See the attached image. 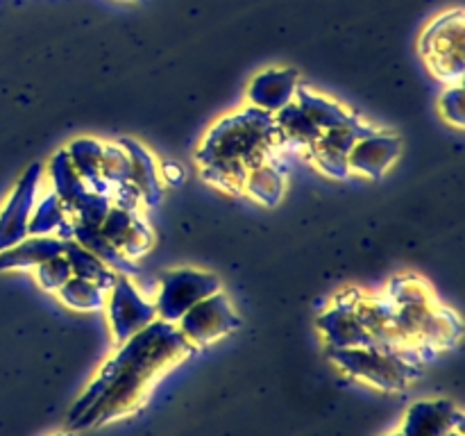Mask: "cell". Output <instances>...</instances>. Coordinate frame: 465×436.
<instances>
[{
	"label": "cell",
	"instance_id": "obj_12",
	"mask_svg": "<svg viewBox=\"0 0 465 436\" xmlns=\"http://www.w3.org/2000/svg\"><path fill=\"white\" fill-rule=\"evenodd\" d=\"M440 109H443L445 121H450L454 127H459V130H461V127H463V94H461V86H454V89L445 91L443 98H440Z\"/></svg>",
	"mask_w": 465,
	"mask_h": 436
},
{
	"label": "cell",
	"instance_id": "obj_2",
	"mask_svg": "<svg viewBox=\"0 0 465 436\" xmlns=\"http://www.w3.org/2000/svg\"><path fill=\"white\" fill-rule=\"evenodd\" d=\"M275 136L277 125L271 114L257 107L245 109L209 132L198 153L200 168L213 184L245 186L250 171L266 164Z\"/></svg>",
	"mask_w": 465,
	"mask_h": 436
},
{
	"label": "cell",
	"instance_id": "obj_14",
	"mask_svg": "<svg viewBox=\"0 0 465 436\" xmlns=\"http://www.w3.org/2000/svg\"><path fill=\"white\" fill-rule=\"evenodd\" d=\"M386 436H402V434H386Z\"/></svg>",
	"mask_w": 465,
	"mask_h": 436
},
{
	"label": "cell",
	"instance_id": "obj_9",
	"mask_svg": "<svg viewBox=\"0 0 465 436\" xmlns=\"http://www.w3.org/2000/svg\"><path fill=\"white\" fill-rule=\"evenodd\" d=\"M400 154V139L384 132H371V134L357 139L348 154V168L361 173L366 177H380L389 171L391 164Z\"/></svg>",
	"mask_w": 465,
	"mask_h": 436
},
{
	"label": "cell",
	"instance_id": "obj_1",
	"mask_svg": "<svg viewBox=\"0 0 465 436\" xmlns=\"http://www.w3.org/2000/svg\"><path fill=\"white\" fill-rule=\"evenodd\" d=\"M193 345L173 322L153 321L121 343V350L104 363L68 413L71 430H89L100 422L136 411L148 398L154 382L189 357Z\"/></svg>",
	"mask_w": 465,
	"mask_h": 436
},
{
	"label": "cell",
	"instance_id": "obj_13",
	"mask_svg": "<svg viewBox=\"0 0 465 436\" xmlns=\"http://www.w3.org/2000/svg\"><path fill=\"white\" fill-rule=\"evenodd\" d=\"M162 173H171V175H163V180H166L168 184H180V182L184 180V171H182V166H177V164L173 162H163Z\"/></svg>",
	"mask_w": 465,
	"mask_h": 436
},
{
	"label": "cell",
	"instance_id": "obj_10",
	"mask_svg": "<svg viewBox=\"0 0 465 436\" xmlns=\"http://www.w3.org/2000/svg\"><path fill=\"white\" fill-rule=\"evenodd\" d=\"M298 91V73L289 68H272L257 75L250 86V98L254 107L263 112H280L282 107L291 103V98Z\"/></svg>",
	"mask_w": 465,
	"mask_h": 436
},
{
	"label": "cell",
	"instance_id": "obj_6",
	"mask_svg": "<svg viewBox=\"0 0 465 436\" xmlns=\"http://www.w3.org/2000/svg\"><path fill=\"white\" fill-rule=\"evenodd\" d=\"M180 332L191 345H209L213 341L223 339L236 330L239 325V316L234 313L230 300L216 291V293L207 295L200 302H195L184 316L180 318Z\"/></svg>",
	"mask_w": 465,
	"mask_h": 436
},
{
	"label": "cell",
	"instance_id": "obj_11",
	"mask_svg": "<svg viewBox=\"0 0 465 436\" xmlns=\"http://www.w3.org/2000/svg\"><path fill=\"white\" fill-rule=\"evenodd\" d=\"M245 189L263 204H275L280 200L282 189H284V182H282V175L277 168L268 166V164H262L254 171H250L248 180H245Z\"/></svg>",
	"mask_w": 465,
	"mask_h": 436
},
{
	"label": "cell",
	"instance_id": "obj_5",
	"mask_svg": "<svg viewBox=\"0 0 465 436\" xmlns=\"http://www.w3.org/2000/svg\"><path fill=\"white\" fill-rule=\"evenodd\" d=\"M159 284L162 286H159V298L154 302V312H157L159 321L166 322H177L195 302L221 291L218 277L203 271H193V268L163 272Z\"/></svg>",
	"mask_w": 465,
	"mask_h": 436
},
{
	"label": "cell",
	"instance_id": "obj_3",
	"mask_svg": "<svg viewBox=\"0 0 465 436\" xmlns=\"http://www.w3.org/2000/svg\"><path fill=\"white\" fill-rule=\"evenodd\" d=\"M331 359L348 375L381 391H402L416 380L418 359L380 348H331Z\"/></svg>",
	"mask_w": 465,
	"mask_h": 436
},
{
	"label": "cell",
	"instance_id": "obj_8",
	"mask_svg": "<svg viewBox=\"0 0 465 436\" xmlns=\"http://www.w3.org/2000/svg\"><path fill=\"white\" fill-rule=\"evenodd\" d=\"M461 411L450 400H425L407 411L402 436H448L461 430Z\"/></svg>",
	"mask_w": 465,
	"mask_h": 436
},
{
	"label": "cell",
	"instance_id": "obj_15",
	"mask_svg": "<svg viewBox=\"0 0 465 436\" xmlns=\"http://www.w3.org/2000/svg\"><path fill=\"white\" fill-rule=\"evenodd\" d=\"M57 436H71V434H57Z\"/></svg>",
	"mask_w": 465,
	"mask_h": 436
},
{
	"label": "cell",
	"instance_id": "obj_4",
	"mask_svg": "<svg viewBox=\"0 0 465 436\" xmlns=\"http://www.w3.org/2000/svg\"><path fill=\"white\" fill-rule=\"evenodd\" d=\"M427 66L448 82H461L463 73V12L452 9L431 23L420 39Z\"/></svg>",
	"mask_w": 465,
	"mask_h": 436
},
{
	"label": "cell",
	"instance_id": "obj_7",
	"mask_svg": "<svg viewBox=\"0 0 465 436\" xmlns=\"http://www.w3.org/2000/svg\"><path fill=\"white\" fill-rule=\"evenodd\" d=\"M109 318H112L114 339H116L118 343H125L130 336H134L136 332H141L143 327H148L150 322L157 321V312H154V304L145 302V300L136 293L134 286H132L125 277H121V280L114 282Z\"/></svg>",
	"mask_w": 465,
	"mask_h": 436
}]
</instances>
